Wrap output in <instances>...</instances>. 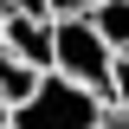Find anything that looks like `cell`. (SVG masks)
Segmentation results:
<instances>
[{
    "instance_id": "cell-10",
    "label": "cell",
    "mask_w": 129,
    "mask_h": 129,
    "mask_svg": "<svg viewBox=\"0 0 129 129\" xmlns=\"http://www.w3.org/2000/svg\"><path fill=\"white\" fill-rule=\"evenodd\" d=\"M7 123H13V110H7V97H0V129H7Z\"/></svg>"
},
{
    "instance_id": "cell-11",
    "label": "cell",
    "mask_w": 129,
    "mask_h": 129,
    "mask_svg": "<svg viewBox=\"0 0 129 129\" xmlns=\"http://www.w3.org/2000/svg\"><path fill=\"white\" fill-rule=\"evenodd\" d=\"M0 26H7V19H0Z\"/></svg>"
},
{
    "instance_id": "cell-3",
    "label": "cell",
    "mask_w": 129,
    "mask_h": 129,
    "mask_svg": "<svg viewBox=\"0 0 129 129\" xmlns=\"http://www.w3.org/2000/svg\"><path fill=\"white\" fill-rule=\"evenodd\" d=\"M0 45L19 64H32V71H52V19H7L0 26Z\"/></svg>"
},
{
    "instance_id": "cell-1",
    "label": "cell",
    "mask_w": 129,
    "mask_h": 129,
    "mask_svg": "<svg viewBox=\"0 0 129 129\" xmlns=\"http://www.w3.org/2000/svg\"><path fill=\"white\" fill-rule=\"evenodd\" d=\"M103 110H110V103H103L97 90H84V84L45 71L39 90L13 110V123H7V129H97V123H103Z\"/></svg>"
},
{
    "instance_id": "cell-5",
    "label": "cell",
    "mask_w": 129,
    "mask_h": 129,
    "mask_svg": "<svg viewBox=\"0 0 129 129\" xmlns=\"http://www.w3.org/2000/svg\"><path fill=\"white\" fill-rule=\"evenodd\" d=\"M90 26L103 32L110 52H129V0H103V7L90 13Z\"/></svg>"
},
{
    "instance_id": "cell-9",
    "label": "cell",
    "mask_w": 129,
    "mask_h": 129,
    "mask_svg": "<svg viewBox=\"0 0 129 129\" xmlns=\"http://www.w3.org/2000/svg\"><path fill=\"white\" fill-rule=\"evenodd\" d=\"M97 129H129V116H123V110H103V123H97Z\"/></svg>"
},
{
    "instance_id": "cell-7",
    "label": "cell",
    "mask_w": 129,
    "mask_h": 129,
    "mask_svg": "<svg viewBox=\"0 0 129 129\" xmlns=\"http://www.w3.org/2000/svg\"><path fill=\"white\" fill-rule=\"evenodd\" d=\"M0 19H52L45 0H0Z\"/></svg>"
},
{
    "instance_id": "cell-2",
    "label": "cell",
    "mask_w": 129,
    "mask_h": 129,
    "mask_svg": "<svg viewBox=\"0 0 129 129\" xmlns=\"http://www.w3.org/2000/svg\"><path fill=\"white\" fill-rule=\"evenodd\" d=\"M110 64H116V52L103 45V32L90 19H52V71L58 78L84 84L110 103Z\"/></svg>"
},
{
    "instance_id": "cell-4",
    "label": "cell",
    "mask_w": 129,
    "mask_h": 129,
    "mask_svg": "<svg viewBox=\"0 0 129 129\" xmlns=\"http://www.w3.org/2000/svg\"><path fill=\"white\" fill-rule=\"evenodd\" d=\"M39 78H45V71H32V64H19L13 52L0 45V97H7V110H19V103H26L32 90H39Z\"/></svg>"
},
{
    "instance_id": "cell-6",
    "label": "cell",
    "mask_w": 129,
    "mask_h": 129,
    "mask_svg": "<svg viewBox=\"0 0 129 129\" xmlns=\"http://www.w3.org/2000/svg\"><path fill=\"white\" fill-rule=\"evenodd\" d=\"M110 110L129 116V52H116V64H110Z\"/></svg>"
},
{
    "instance_id": "cell-8",
    "label": "cell",
    "mask_w": 129,
    "mask_h": 129,
    "mask_svg": "<svg viewBox=\"0 0 129 129\" xmlns=\"http://www.w3.org/2000/svg\"><path fill=\"white\" fill-rule=\"evenodd\" d=\"M45 7H52V19H90L103 0H45Z\"/></svg>"
}]
</instances>
